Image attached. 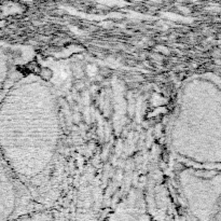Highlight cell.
I'll use <instances>...</instances> for the list:
<instances>
[{
	"mask_svg": "<svg viewBox=\"0 0 221 221\" xmlns=\"http://www.w3.org/2000/svg\"><path fill=\"white\" fill-rule=\"evenodd\" d=\"M60 137L56 96L48 84L28 80L10 89L0 102V153L17 178L44 173Z\"/></svg>",
	"mask_w": 221,
	"mask_h": 221,
	"instance_id": "obj_1",
	"label": "cell"
},
{
	"mask_svg": "<svg viewBox=\"0 0 221 221\" xmlns=\"http://www.w3.org/2000/svg\"><path fill=\"white\" fill-rule=\"evenodd\" d=\"M170 139L180 158L212 168L220 165L221 90L215 75L196 76L182 87Z\"/></svg>",
	"mask_w": 221,
	"mask_h": 221,
	"instance_id": "obj_2",
	"label": "cell"
},
{
	"mask_svg": "<svg viewBox=\"0 0 221 221\" xmlns=\"http://www.w3.org/2000/svg\"><path fill=\"white\" fill-rule=\"evenodd\" d=\"M179 185L194 221H219L220 169L187 167L179 173Z\"/></svg>",
	"mask_w": 221,
	"mask_h": 221,
	"instance_id": "obj_3",
	"label": "cell"
},
{
	"mask_svg": "<svg viewBox=\"0 0 221 221\" xmlns=\"http://www.w3.org/2000/svg\"><path fill=\"white\" fill-rule=\"evenodd\" d=\"M17 177L0 153V221H13L18 204Z\"/></svg>",
	"mask_w": 221,
	"mask_h": 221,
	"instance_id": "obj_4",
	"label": "cell"
},
{
	"mask_svg": "<svg viewBox=\"0 0 221 221\" xmlns=\"http://www.w3.org/2000/svg\"><path fill=\"white\" fill-rule=\"evenodd\" d=\"M13 221H57V218L48 209H40L20 215Z\"/></svg>",
	"mask_w": 221,
	"mask_h": 221,
	"instance_id": "obj_5",
	"label": "cell"
}]
</instances>
